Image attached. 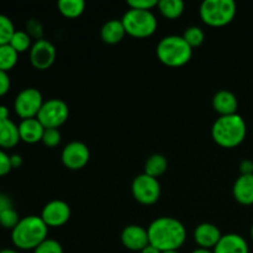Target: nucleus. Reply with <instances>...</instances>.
<instances>
[{"instance_id": "42", "label": "nucleus", "mask_w": 253, "mask_h": 253, "mask_svg": "<svg viewBox=\"0 0 253 253\" xmlns=\"http://www.w3.org/2000/svg\"><path fill=\"white\" fill-rule=\"evenodd\" d=\"M162 253H179L178 251H166V252H162Z\"/></svg>"}, {"instance_id": "18", "label": "nucleus", "mask_w": 253, "mask_h": 253, "mask_svg": "<svg viewBox=\"0 0 253 253\" xmlns=\"http://www.w3.org/2000/svg\"><path fill=\"white\" fill-rule=\"evenodd\" d=\"M234 198L242 205L253 204V174L240 175L234 184Z\"/></svg>"}, {"instance_id": "38", "label": "nucleus", "mask_w": 253, "mask_h": 253, "mask_svg": "<svg viewBox=\"0 0 253 253\" xmlns=\"http://www.w3.org/2000/svg\"><path fill=\"white\" fill-rule=\"evenodd\" d=\"M9 119V109L5 105H0V120H6Z\"/></svg>"}, {"instance_id": "43", "label": "nucleus", "mask_w": 253, "mask_h": 253, "mask_svg": "<svg viewBox=\"0 0 253 253\" xmlns=\"http://www.w3.org/2000/svg\"><path fill=\"white\" fill-rule=\"evenodd\" d=\"M251 236H252V239H253V225H252V227H251Z\"/></svg>"}, {"instance_id": "9", "label": "nucleus", "mask_w": 253, "mask_h": 253, "mask_svg": "<svg viewBox=\"0 0 253 253\" xmlns=\"http://www.w3.org/2000/svg\"><path fill=\"white\" fill-rule=\"evenodd\" d=\"M133 198L143 205H152L160 199L161 185L157 178L147 174H140L132 182Z\"/></svg>"}, {"instance_id": "20", "label": "nucleus", "mask_w": 253, "mask_h": 253, "mask_svg": "<svg viewBox=\"0 0 253 253\" xmlns=\"http://www.w3.org/2000/svg\"><path fill=\"white\" fill-rule=\"evenodd\" d=\"M126 31L125 27H124V24L121 20L113 19L110 21L105 22L101 27V40H103L105 43L109 44H115L119 43L121 40L125 36Z\"/></svg>"}, {"instance_id": "17", "label": "nucleus", "mask_w": 253, "mask_h": 253, "mask_svg": "<svg viewBox=\"0 0 253 253\" xmlns=\"http://www.w3.org/2000/svg\"><path fill=\"white\" fill-rule=\"evenodd\" d=\"M43 132L44 127L37 120V118L22 120L19 125L20 140H22L26 143H36L39 141H42Z\"/></svg>"}, {"instance_id": "29", "label": "nucleus", "mask_w": 253, "mask_h": 253, "mask_svg": "<svg viewBox=\"0 0 253 253\" xmlns=\"http://www.w3.org/2000/svg\"><path fill=\"white\" fill-rule=\"evenodd\" d=\"M34 253H63L61 244L56 240L47 239L34 250Z\"/></svg>"}, {"instance_id": "16", "label": "nucleus", "mask_w": 253, "mask_h": 253, "mask_svg": "<svg viewBox=\"0 0 253 253\" xmlns=\"http://www.w3.org/2000/svg\"><path fill=\"white\" fill-rule=\"evenodd\" d=\"M212 106L215 111L220 114V116L234 115L237 114L239 108V101L236 95L229 90H220L212 98Z\"/></svg>"}, {"instance_id": "36", "label": "nucleus", "mask_w": 253, "mask_h": 253, "mask_svg": "<svg viewBox=\"0 0 253 253\" xmlns=\"http://www.w3.org/2000/svg\"><path fill=\"white\" fill-rule=\"evenodd\" d=\"M240 172L241 175L253 174V162L250 160H244L240 163Z\"/></svg>"}, {"instance_id": "10", "label": "nucleus", "mask_w": 253, "mask_h": 253, "mask_svg": "<svg viewBox=\"0 0 253 253\" xmlns=\"http://www.w3.org/2000/svg\"><path fill=\"white\" fill-rule=\"evenodd\" d=\"M90 158V152L85 143L73 141L62 151V162L68 169L78 170L85 167Z\"/></svg>"}, {"instance_id": "6", "label": "nucleus", "mask_w": 253, "mask_h": 253, "mask_svg": "<svg viewBox=\"0 0 253 253\" xmlns=\"http://www.w3.org/2000/svg\"><path fill=\"white\" fill-rule=\"evenodd\" d=\"M126 34L137 39H145L157 30V19L151 10L130 9L121 19Z\"/></svg>"}, {"instance_id": "15", "label": "nucleus", "mask_w": 253, "mask_h": 253, "mask_svg": "<svg viewBox=\"0 0 253 253\" xmlns=\"http://www.w3.org/2000/svg\"><path fill=\"white\" fill-rule=\"evenodd\" d=\"M214 253H249V245L242 236L237 234H227L221 236L214 247Z\"/></svg>"}, {"instance_id": "28", "label": "nucleus", "mask_w": 253, "mask_h": 253, "mask_svg": "<svg viewBox=\"0 0 253 253\" xmlns=\"http://www.w3.org/2000/svg\"><path fill=\"white\" fill-rule=\"evenodd\" d=\"M19 214H17L16 210L14 208H10V209L5 210L0 214V226L4 227V229L14 230V227L19 224L20 221Z\"/></svg>"}, {"instance_id": "31", "label": "nucleus", "mask_w": 253, "mask_h": 253, "mask_svg": "<svg viewBox=\"0 0 253 253\" xmlns=\"http://www.w3.org/2000/svg\"><path fill=\"white\" fill-rule=\"evenodd\" d=\"M127 5L130 9L137 10H151L155 6H157V0H128Z\"/></svg>"}, {"instance_id": "33", "label": "nucleus", "mask_w": 253, "mask_h": 253, "mask_svg": "<svg viewBox=\"0 0 253 253\" xmlns=\"http://www.w3.org/2000/svg\"><path fill=\"white\" fill-rule=\"evenodd\" d=\"M11 168L10 156H7L4 151L0 150V177L6 175L11 170Z\"/></svg>"}, {"instance_id": "34", "label": "nucleus", "mask_w": 253, "mask_h": 253, "mask_svg": "<svg viewBox=\"0 0 253 253\" xmlns=\"http://www.w3.org/2000/svg\"><path fill=\"white\" fill-rule=\"evenodd\" d=\"M10 89V78L6 72L0 71V96L5 95Z\"/></svg>"}, {"instance_id": "32", "label": "nucleus", "mask_w": 253, "mask_h": 253, "mask_svg": "<svg viewBox=\"0 0 253 253\" xmlns=\"http://www.w3.org/2000/svg\"><path fill=\"white\" fill-rule=\"evenodd\" d=\"M27 34L30 35V36H34L36 37L37 40H41L42 39V27H41V24H40L39 21H36V20H30L29 22H27Z\"/></svg>"}, {"instance_id": "13", "label": "nucleus", "mask_w": 253, "mask_h": 253, "mask_svg": "<svg viewBox=\"0 0 253 253\" xmlns=\"http://www.w3.org/2000/svg\"><path fill=\"white\" fill-rule=\"evenodd\" d=\"M121 241L124 246L131 251H142L146 246L150 245L147 230L138 225L126 226L121 234Z\"/></svg>"}, {"instance_id": "12", "label": "nucleus", "mask_w": 253, "mask_h": 253, "mask_svg": "<svg viewBox=\"0 0 253 253\" xmlns=\"http://www.w3.org/2000/svg\"><path fill=\"white\" fill-rule=\"evenodd\" d=\"M71 217V208L63 200H52L42 209L41 219L48 227H59Z\"/></svg>"}, {"instance_id": "4", "label": "nucleus", "mask_w": 253, "mask_h": 253, "mask_svg": "<svg viewBox=\"0 0 253 253\" xmlns=\"http://www.w3.org/2000/svg\"><path fill=\"white\" fill-rule=\"evenodd\" d=\"M158 59L168 67H182L190 61L193 48L183 36L169 35L158 42L156 48Z\"/></svg>"}, {"instance_id": "22", "label": "nucleus", "mask_w": 253, "mask_h": 253, "mask_svg": "<svg viewBox=\"0 0 253 253\" xmlns=\"http://www.w3.org/2000/svg\"><path fill=\"white\" fill-rule=\"evenodd\" d=\"M158 9L167 19H177L184 11V2L182 0H160Z\"/></svg>"}, {"instance_id": "41", "label": "nucleus", "mask_w": 253, "mask_h": 253, "mask_svg": "<svg viewBox=\"0 0 253 253\" xmlns=\"http://www.w3.org/2000/svg\"><path fill=\"white\" fill-rule=\"evenodd\" d=\"M0 253H17L15 250H11V249H5V250H1Z\"/></svg>"}, {"instance_id": "30", "label": "nucleus", "mask_w": 253, "mask_h": 253, "mask_svg": "<svg viewBox=\"0 0 253 253\" xmlns=\"http://www.w3.org/2000/svg\"><path fill=\"white\" fill-rule=\"evenodd\" d=\"M42 142L47 147H56L61 142V132L58 128H44L43 136H42Z\"/></svg>"}, {"instance_id": "26", "label": "nucleus", "mask_w": 253, "mask_h": 253, "mask_svg": "<svg viewBox=\"0 0 253 253\" xmlns=\"http://www.w3.org/2000/svg\"><path fill=\"white\" fill-rule=\"evenodd\" d=\"M15 31L16 30H15L11 20L5 15L0 14V46L9 44Z\"/></svg>"}, {"instance_id": "35", "label": "nucleus", "mask_w": 253, "mask_h": 253, "mask_svg": "<svg viewBox=\"0 0 253 253\" xmlns=\"http://www.w3.org/2000/svg\"><path fill=\"white\" fill-rule=\"evenodd\" d=\"M10 208H14L12 200L10 199L9 195L0 193V214H1L2 211H5V210L10 209Z\"/></svg>"}, {"instance_id": "19", "label": "nucleus", "mask_w": 253, "mask_h": 253, "mask_svg": "<svg viewBox=\"0 0 253 253\" xmlns=\"http://www.w3.org/2000/svg\"><path fill=\"white\" fill-rule=\"evenodd\" d=\"M20 141L19 126L10 119L0 120V147L11 148Z\"/></svg>"}, {"instance_id": "3", "label": "nucleus", "mask_w": 253, "mask_h": 253, "mask_svg": "<svg viewBox=\"0 0 253 253\" xmlns=\"http://www.w3.org/2000/svg\"><path fill=\"white\" fill-rule=\"evenodd\" d=\"M246 132V123L239 114L220 116L211 128V136L215 142L225 148H234L244 142Z\"/></svg>"}, {"instance_id": "2", "label": "nucleus", "mask_w": 253, "mask_h": 253, "mask_svg": "<svg viewBox=\"0 0 253 253\" xmlns=\"http://www.w3.org/2000/svg\"><path fill=\"white\" fill-rule=\"evenodd\" d=\"M48 226L41 216L30 215L19 221L11 231L12 244L20 250H35L47 240Z\"/></svg>"}, {"instance_id": "5", "label": "nucleus", "mask_w": 253, "mask_h": 253, "mask_svg": "<svg viewBox=\"0 0 253 253\" xmlns=\"http://www.w3.org/2000/svg\"><path fill=\"white\" fill-rule=\"evenodd\" d=\"M236 10L234 0H205L200 5V17L209 26H225L234 20Z\"/></svg>"}, {"instance_id": "7", "label": "nucleus", "mask_w": 253, "mask_h": 253, "mask_svg": "<svg viewBox=\"0 0 253 253\" xmlns=\"http://www.w3.org/2000/svg\"><path fill=\"white\" fill-rule=\"evenodd\" d=\"M69 116V108L62 99H49L44 101L41 110L37 114V120L44 128H58L63 125Z\"/></svg>"}, {"instance_id": "14", "label": "nucleus", "mask_w": 253, "mask_h": 253, "mask_svg": "<svg viewBox=\"0 0 253 253\" xmlns=\"http://www.w3.org/2000/svg\"><path fill=\"white\" fill-rule=\"evenodd\" d=\"M221 232L217 229L215 225L208 224H200L199 226H197L194 231V240L198 245L200 246V249H214L217 245V242L221 239Z\"/></svg>"}, {"instance_id": "39", "label": "nucleus", "mask_w": 253, "mask_h": 253, "mask_svg": "<svg viewBox=\"0 0 253 253\" xmlns=\"http://www.w3.org/2000/svg\"><path fill=\"white\" fill-rule=\"evenodd\" d=\"M141 253H162V252H161L158 249H156L155 246H152V245H148V246H146L145 249L141 251Z\"/></svg>"}, {"instance_id": "11", "label": "nucleus", "mask_w": 253, "mask_h": 253, "mask_svg": "<svg viewBox=\"0 0 253 253\" xmlns=\"http://www.w3.org/2000/svg\"><path fill=\"white\" fill-rule=\"evenodd\" d=\"M56 59V48L47 40H36L30 48V61L36 69L44 71L53 64Z\"/></svg>"}, {"instance_id": "21", "label": "nucleus", "mask_w": 253, "mask_h": 253, "mask_svg": "<svg viewBox=\"0 0 253 253\" xmlns=\"http://www.w3.org/2000/svg\"><path fill=\"white\" fill-rule=\"evenodd\" d=\"M168 162L167 158L163 155L160 153H156L152 155L145 163V174L150 175V177L157 178L160 175H162L163 173L167 170Z\"/></svg>"}, {"instance_id": "8", "label": "nucleus", "mask_w": 253, "mask_h": 253, "mask_svg": "<svg viewBox=\"0 0 253 253\" xmlns=\"http://www.w3.org/2000/svg\"><path fill=\"white\" fill-rule=\"evenodd\" d=\"M43 103L42 94L40 93L39 89L26 88L17 94L14 109L22 120H26V119L37 118V114L41 110Z\"/></svg>"}, {"instance_id": "23", "label": "nucleus", "mask_w": 253, "mask_h": 253, "mask_svg": "<svg viewBox=\"0 0 253 253\" xmlns=\"http://www.w3.org/2000/svg\"><path fill=\"white\" fill-rule=\"evenodd\" d=\"M57 5L61 14L71 19L81 16L85 9V2L83 0H59Z\"/></svg>"}, {"instance_id": "25", "label": "nucleus", "mask_w": 253, "mask_h": 253, "mask_svg": "<svg viewBox=\"0 0 253 253\" xmlns=\"http://www.w3.org/2000/svg\"><path fill=\"white\" fill-rule=\"evenodd\" d=\"M9 44L17 53H21L31 48V36L25 31H15Z\"/></svg>"}, {"instance_id": "1", "label": "nucleus", "mask_w": 253, "mask_h": 253, "mask_svg": "<svg viewBox=\"0 0 253 253\" xmlns=\"http://www.w3.org/2000/svg\"><path fill=\"white\" fill-rule=\"evenodd\" d=\"M150 245L161 252L177 251L187 239L185 227L179 220L169 216H162L153 220L147 229Z\"/></svg>"}, {"instance_id": "27", "label": "nucleus", "mask_w": 253, "mask_h": 253, "mask_svg": "<svg viewBox=\"0 0 253 253\" xmlns=\"http://www.w3.org/2000/svg\"><path fill=\"white\" fill-rule=\"evenodd\" d=\"M183 39L187 41V43L190 47H198L204 42L205 35L200 27L198 26H189L188 29H185L184 34H183Z\"/></svg>"}, {"instance_id": "40", "label": "nucleus", "mask_w": 253, "mask_h": 253, "mask_svg": "<svg viewBox=\"0 0 253 253\" xmlns=\"http://www.w3.org/2000/svg\"><path fill=\"white\" fill-rule=\"evenodd\" d=\"M192 253H214V252H211V251H210V250H205V249H198V250H195V251H193Z\"/></svg>"}, {"instance_id": "37", "label": "nucleus", "mask_w": 253, "mask_h": 253, "mask_svg": "<svg viewBox=\"0 0 253 253\" xmlns=\"http://www.w3.org/2000/svg\"><path fill=\"white\" fill-rule=\"evenodd\" d=\"M10 162H11L12 168H19L22 165V158L19 155H12L10 156Z\"/></svg>"}, {"instance_id": "24", "label": "nucleus", "mask_w": 253, "mask_h": 253, "mask_svg": "<svg viewBox=\"0 0 253 253\" xmlns=\"http://www.w3.org/2000/svg\"><path fill=\"white\" fill-rule=\"evenodd\" d=\"M19 53L10 44L0 46V71L6 72L14 68L17 63Z\"/></svg>"}]
</instances>
